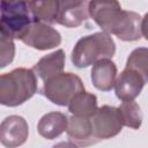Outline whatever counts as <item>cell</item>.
I'll return each instance as SVG.
<instances>
[{
  "mask_svg": "<svg viewBox=\"0 0 148 148\" xmlns=\"http://www.w3.org/2000/svg\"><path fill=\"white\" fill-rule=\"evenodd\" d=\"M36 91L37 77L32 69L15 68L0 76V103L2 105H21Z\"/></svg>",
  "mask_w": 148,
  "mask_h": 148,
  "instance_id": "obj_2",
  "label": "cell"
},
{
  "mask_svg": "<svg viewBox=\"0 0 148 148\" xmlns=\"http://www.w3.org/2000/svg\"><path fill=\"white\" fill-rule=\"evenodd\" d=\"M118 109L121 113L124 126H127L134 130H138L141 126L142 112L138 103H135L134 101L123 102Z\"/></svg>",
  "mask_w": 148,
  "mask_h": 148,
  "instance_id": "obj_17",
  "label": "cell"
},
{
  "mask_svg": "<svg viewBox=\"0 0 148 148\" xmlns=\"http://www.w3.org/2000/svg\"><path fill=\"white\" fill-rule=\"evenodd\" d=\"M67 136L71 142L81 147H88L96 143L90 118H81L76 116L68 118Z\"/></svg>",
  "mask_w": 148,
  "mask_h": 148,
  "instance_id": "obj_11",
  "label": "cell"
},
{
  "mask_svg": "<svg viewBox=\"0 0 148 148\" xmlns=\"http://www.w3.org/2000/svg\"><path fill=\"white\" fill-rule=\"evenodd\" d=\"M141 35L148 40V13L142 17L141 21Z\"/></svg>",
  "mask_w": 148,
  "mask_h": 148,
  "instance_id": "obj_20",
  "label": "cell"
},
{
  "mask_svg": "<svg viewBox=\"0 0 148 148\" xmlns=\"http://www.w3.org/2000/svg\"><path fill=\"white\" fill-rule=\"evenodd\" d=\"M90 120L96 142L116 136L120 133L124 126L123 117L119 109L110 105H103L98 108Z\"/></svg>",
  "mask_w": 148,
  "mask_h": 148,
  "instance_id": "obj_6",
  "label": "cell"
},
{
  "mask_svg": "<svg viewBox=\"0 0 148 148\" xmlns=\"http://www.w3.org/2000/svg\"><path fill=\"white\" fill-rule=\"evenodd\" d=\"M22 42L37 50H49L60 45L61 36L50 24L34 22Z\"/></svg>",
  "mask_w": 148,
  "mask_h": 148,
  "instance_id": "obj_7",
  "label": "cell"
},
{
  "mask_svg": "<svg viewBox=\"0 0 148 148\" xmlns=\"http://www.w3.org/2000/svg\"><path fill=\"white\" fill-rule=\"evenodd\" d=\"M15 45L12 38L0 34V67L3 68L14 59Z\"/></svg>",
  "mask_w": 148,
  "mask_h": 148,
  "instance_id": "obj_19",
  "label": "cell"
},
{
  "mask_svg": "<svg viewBox=\"0 0 148 148\" xmlns=\"http://www.w3.org/2000/svg\"><path fill=\"white\" fill-rule=\"evenodd\" d=\"M116 44L111 36L104 31L84 36L77 40L72 51V62L79 67H88L102 59L114 56Z\"/></svg>",
  "mask_w": 148,
  "mask_h": 148,
  "instance_id": "obj_3",
  "label": "cell"
},
{
  "mask_svg": "<svg viewBox=\"0 0 148 148\" xmlns=\"http://www.w3.org/2000/svg\"><path fill=\"white\" fill-rule=\"evenodd\" d=\"M32 23L28 1H1L0 34L22 40Z\"/></svg>",
  "mask_w": 148,
  "mask_h": 148,
  "instance_id": "obj_4",
  "label": "cell"
},
{
  "mask_svg": "<svg viewBox=\"0 0 148 148\" xmlns=\"http://www.w3.org/2000/svg\"><path fill=\"white\" fill-rule=\"evenodd\" d=\"M67 126L68 117L66 114L61 112H49L40 118L37 125V130L43 138L52 140L67 131Z\"/></svg>",
  "mask_w": 148,
  "mask_h": 148,
  "instance_id": "obj_14",
  "label": "cell"
},
{
  "mask_svg": "<svg viewBox=\"0 0 148 148\" xmlns=\"http://www.w3.org/2000/svg\"><path fill=\"white\" fill-rule=\"evenodd\" d=\"M28 5L34 22L52 24L57 21V16L59 13V1H28Z\"/></svg>",
  "mask_w": 148,
  "mask_h": 148,
  "instance_id": "obj_15",
  "label": "cell"
},
{
  "mask_svg": "<svg viewBox=\"0 0 148 148\" xmlns=\"http://www.w3.org/2000/svg\"><path fill=\"white\" fill-rule=\"evenodd\" d=\"M145 83L146 80L140 73L131 68H125L116 80V95L123 102L134 101L140 95Z\"/></svg>",
  "mask_w": 148,
  "mask_h": 148,
  "instance_id": "obj_9",
  "label": "cell"
},
{
  "mask_svg": "<svg viewBox=\"0 0 148 148\" xmlns=\"http://www.w3.org/2000/svg\"><path fill=\"white\" fill-rule=\"evenodd\" d=\"M28 123L21 116H9L1 123L0 140L7 148H16L23 145L28 139Z\"/></svg>",
  "mask_w": 148,
  "mask_h": 148,
  "instance_id": "obj_8",
  "label": "cell"
},
{
  "mask_svg": "<svg viewBox=\"0 0 148 148\" xmlns=\"http://www.w3.org/2000/svg\"><path fill=\"white\" fill-rule=\"evenodd\" d=\"M52 148H77V146L75 145V143H73V142H66V141H64V142H59V143H57V145H54Z\"/></svg>",
  "mask_w": 148,
  "mask_h": 148,
  "instance_id": "obj_21",
  "label": "cell"
},
{
  "mask_svg": "<svg viewBox=\"0 0 148 148\" xmlns=\"http://www.w3.org/2000/svg\"><path fill=\"white\" fill-rule=\"evenodd\" d=\"M83 90V83L77 75L71 72H62L61 74L53 76L44 82L42 94L52 103L65 106L68 105L71 101Z\"/></svg>",
  "mask_w": 148,
  "mask_h": 148,
  "instance_id": "obj_5",
  "label": "cell"
},
{
  "mask_svg": "<svg viewBox=\"0 0 148 148\" xmlns=\"http://www.w3.org/2000/svg\"><path fill=\"white\" fill-rule=\"evenodd\" d=\"M97 109V97L84 90L79 92L68 104L69 112L81 118H91Z\"/></svg>",
  "mask_w": 148,
  "mask_h": 148,
  "instance_id": "obj_16",
  "label": "cell"
},
{
  "mask_svg": "<svg viewBox=\"0 0 148 148\" xmlns=\"http://www.w3.org/2000/svg\"><path fill=\"white\" fill-rule=\"evenodd\" d=\"M64 67H65V52L62 50H57L40 58L37 61V64L34 65L32 71L45 82L49 79L61 74Z\"/></svg>",
  "mask_w": 148,
  "mask_h": 148,
  "instance_id": "obj_13",
  "label": "cell"
},
{
  "mask_svg": "<svg viewBox=\"0 0 148 148\" xmlns=\"http://www.w3.org/2000/svg\"><path fill=\"white\" fill-rule=\"evenodd\" d=\"M117 80V67L110 59H102L94 64L91 69L92 84L102 91L111 90Z\"/></svg>",
  "mask_w": 148,
  "mask_h": 148,
  "instance_id": "obj_12",
  "label": "cell"
},
{
  "mask_svg": "<svg viewBox=\"0 0 148 148\" xmlns=\"http://www.w3.org/2000/svg\"><path fill=\"white\" fill-rule=\"evenodd\" d=\"M126 68H131L140 73L147 82L148 81V49L138 47L133 50L127 58Z\"/></svg>",
  "mask_w": 148,
  "mask_h": 148,
  "instance_id": "obj_18",
  "label": "cell"
},
{
  "mask_svg": "<svg viewBox=\"0 0 148 148\" xmlns=\"http://www.w3.org/2000/svg\"><path fill=\"white\" fill-rule=\"evenodd\" d=\"M89 15L106 34L125 42L141 37L142 17L132 10H124L118 1H89Z\"/></svg>",
  "mask_w": 148,
  "mask_h": 148,
  "instance_id": "obj_1",
  "label": "cell"
},
{
  "mask_svg": "<svg viewBox=\"0 0 148 148\" xmlns=\"http://www.w3.org/2000/svg\"><path fill=\"white\" fill-rule=\"evenodd\" d=\"M88 16V1H59V13L56 23L67 28H76L87 21Z\"/></svg>",
  "mask_w": 148,
  "mask_h": 148,
  "instance_id": "obj_10",
  "label": "cell"
}]
</instances>
